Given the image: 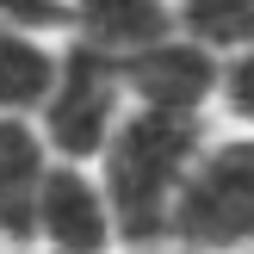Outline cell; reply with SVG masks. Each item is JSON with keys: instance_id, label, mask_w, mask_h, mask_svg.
<instances>
[{"instance_id": "1", "label": "cell", "mask_w": 254, "mask_h": 254, "mask_svg": "<svg viewBox=\"0 0 254 254\" xmlns=\"http://www.w3.org/2000/svg\"><path fill=\"white\" fill-rule=\"evenodd\" d=\"M211 130H217V124H186V118H155V112H124L118 136H112L106 155L93 161L124 254H161V242H168V217H174V198H180V186H186V174H192L198 149L211 143Z\"/></svg>"}, {"instance_id": "2", "label": "cell", "mask_w": 254, "mask_h": 254, "mask_svg": "<svg viewBox=\"0 0 254 254\" xmlns=\"http://www.w3.org/2000/svg\"><path fill=\"white\" fill-rule=\"evenodd\" d=\"M161 254H254V136L211 130L174 198Z\"/></svg>"}, {"instance_id": "3", "label": "cell", "mask_w": 254, "mask_h": 254, "mask_svg": "<svg viewBox=\"0 0 254 254\" xmlns=\"http://www.w3.org/2000/svg\"><path fill=\"white\" fill-rule=\"evenodd\" d=\"M124 112H130V93H124V68L81 44H62L56 81H50L44 106H37V136L56 161L68 168H93L106 155V143L118 136Z\"/></svg>"}, {"instance_id": "4", "label": "cell", "mask_w": 254, "mask_h": 254, "mask_svg": "<svg viewBox=\"0 0 254 254\" xmlns=\"http://www.w3.org/2000/svg\"><path fill=\"white\" fill-rule=\"evenodd\" d=\"M217 81L223 62L186 44L180 31L149 44L143 56L124 62V93L130 112H155V118H186V124H217Z\"/></svg>"}, {"instance_id": "5", "label": "cell", "mask_w": 254, "mask_h": 254, "mask_svg": "<svg viewBox=\"0 0 254 254\" xmlns=\"http://www.w3.org/2000/svg\"><path fill=\"white\" fill-rule=\"evenodd\" d=\"M112 248H118V223H112L99 174L56 161L37 186L25 254H112Z\"/></svg>"}, {"instance_id": "6", "label": "cell", "mask_w": 254, "mask_h": 254, "mask_svg": "<svg viewBox=\"0 0 254 254\" xmlns=\"http://www.w3.org/2000/svg\"><path fill=\"white\" fill-rule=\"evenodd\" d=\"M56 155L44 149L31 118H0V254H25L31 242V205Z\"/></svg>"}, {"instance_id": "7", "label": "cell", "mask_w": 254, "mask_h": 254, "mask_svg": "<svg viewBox=\"0 0 254 254\" xmlns=\"http://www.w3.org/2000/svg\"><path fill=\"white\" fill-rule=\"evenodd\" d=\"M161 37H174V6L168 0H81L68 44H81V50H93V56L124 68L130 56H143Z\"/></svg>"}, {"instance_id": "8", "label": "cell", "mask_w": 254, "mask_h": 254, "mask_svg": "<svg viewBox=\"0 0 254 254\" xmlns=\"http://www.w3.org/2000/svg\"><path fill=\"white\" fill-rule=\"evenodd\" d=\"M62 44L31 25H19L0 6V118H37L50 81H56Z\"/></svg>"}, {"instance_id": "9", "label": "cell", "mask_w": 254, "mask_h": 254, "mask_svg": "<svg viewBox=\"0 0 254 254\" xmlns=\"http://www.w3.org/2000/svg\"><path fill=\"white\" fill-rule=\"evenodd\" d=\"M174 31L217 62L248 56L254 50V0H180L174 6Z\"/></svg>"}, {"instance_id": "10", "label": "cell", "mask_w": 254, "mask_h": 254, "mask_svg": "<svg viewBox=\"0 0 254 254\" xmlns=\"http://www.w3.org/2000/svg\"><path fill=\"white\" fill-rule=\"evenodd\" d=\"M217 130L254 136V50L223 62V81H217Z\"/></svg>"}, {"instance_id": "11", "label": "cell", "mask_w": 254, "mask_h": 254, "mask_svg": "<svg viewBox=\"0 0 254 254\" xmlns=\"http://www.w3.org/2000/svg\"><path fill=\"white\" fill-rule=\"evenodd\" d=\"M112 254H124V248H112Z\"/></svg>"}]
</instances>
